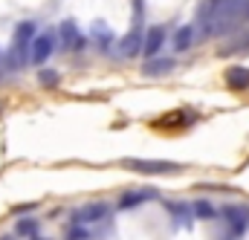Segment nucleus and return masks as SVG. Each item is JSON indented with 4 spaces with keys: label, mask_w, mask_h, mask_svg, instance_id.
<instances>
[{
    "label": "nucleus",
    "mask_w": 249,
    "mask_h": 240,
    "mask_svg": "<svg viewBox=\"0 0 249 240\" xmlns=\"http://www.w3.org/2000/svg\"><path fill=\"white\" fill-rule=\"evenodd\" d=\"M35 35H38V29H35V23H32V20H23V23H18V26H15L12 50H9V58H6V61H9V69H18V67H23V64H26Z\"/></svg>",
    "instance_id": "f257e3e1"
},
{
    "label": "nucleus",
    "mask_w": 249,
    "mask_h": 240,
    "mask_svg": "<svg viewBox=\"0 0 249 240\" xmlns=\"http://www.w3.org/2000/svg\"><path fill=\"white\" fill-rule=\"evenodd\" d=\"M223 217V235L217 240H241L249 229V211L244 206H223L220 208Z\"/></svg>",
    "instance_id": "f03ea898"
},
{
    "label": "nucleus",
    "mask_w": 249,
    "mask_h": 240,
    "mask_svg": "<svg viewBox=\"0 0 249 240\" xmlns=\"http://www.w3.org/2000/svg\"><path fill=\"white\" fill-rule=\"evenodd\" d=\"M122 168L145 174V177H162V174H180L183 165L165 162V159H122Z\"/></svg>",
    "instance_id": "7ed1b4c3"
},
{
    "label": "nucleus",
    "mask_w": 249,
    "mask_h": 240,
    "mask_svg": "<svg viewBox=\"0 0 249 240\" xmlns=\"http://www.w3.org/2000/svg\"><path fill=\"white\" fill-rule=\"evenodd\" d=\"M55 44H58V32H38L32 41V50H29V64L44 67L50 55L55 52Z\"/></svg>",
    "instance_id": "20e7f679"
},
{
    "label": "nucleus",
    "mask_w": 249,
    "mask_h": 240,
    "mask_svg": "<svg viewBox=\"0 0 249 240\" xmlns=\"http://www.w3.org/2000/svg\"><path fill=\"white\" fill-rule=\"evenodd\" d=\"M113 211V206L110 203H102V200H96V203H87V206H81L75 214H72V223H78V226H93V223H102L107 214Z\"/></svg>",
    "instance_id": "39448f33"
},
{
    "label": "nucleus",
    "mask_w": 249,
    "mask_h": 240,
    "mask_svg": "<svg viewBox=\"0 0 249 240\" xmlns=\"http://www.w3.org/2000/svg\"><path fill=\"white\" fill-rule=\"evenodd\" d=\"M151 200H160V191L157 188H130V191H124L122 197H119L116 208L119 211H130V208H139V206H145Z\"/></svg>",
    "instance_id": "423d86ee"
},
{
    "label": "nucleus",
    "mask_w": 249,
    "mask_h": 240,
    "mask_svg": "<svg viewBox=\"0 0 249 240\" xmlns=\"http://www.w3.org/2000/svg\"><path fill=\"white\" fill-rule=\"evenodd\" d=\"M142 47H145V32H142L139 23H133L130 32L124 38H119V55L122 58H136L142 52Z\"/></svg>",
    "instance_id": "0eeeda50"
},
{
    "label": "nucleus",
    "mask_w": 249,
    "mask_h": 240,
    "mask_svg": "<svg viewBox=\"0 0 249 240\" xmlns=\"http://www.w3.org/2000/svg\"><path fill=\"white\" fill-rule=\"evenodd\" d=\"M58 44H61L64 50H84L87 47V38L78 32V26H75V20H64L61 26H58Z\"/></svg>",
    "instance_id": "6e6552de"
},
{
    "label": "nucleus",
    "mask_w": 249,
    "mask_h": 240,
    "mask_svg": "<svg viewBox=\"0 0 249 240\" xmlns=\"http://www.w3.org/2000/svg\"><path fill=\"white\" fill-rule=\"evenodd\" d=\"M165 208H168V214H171L174 229H191V223H194V208H191L188 203H174V200H168Z\"/></svg>",
    "instance_id": "1a4fd4ad"
},
{
    "label": "nucleus",
    "mask_w": 249,
    "mask_h": 240,
    "mask_svg": "<svg viewBox=\"0 0 249 240\" xmlns=\"http://www.w3.org/2000/svg\"><path fill=\"white\" fill-rule=\"evenodd\" d=\"M223 81H226V87L235 90V93L249 90V67H244V64H232V67L223 72Z\"/></svg>",
    "instance_id": "9d476101"
},
{
    "label": "nucleus",
    "mask_w": 249,
    "mask_h": 240,
    "mask_svg": "<svg viewBox=\"0 0 249 240\" xmlns=\"http://www.w3.org/2000/svg\"><path fill=\"white\" fill-rule=\"evenodd\" d=\"M177 69V61L174 58H148L142 64V75H151V78H160V75H168Z\"/></svg>",
    "instance_id": "9b49d317"
},
{
    "label": "nucleus",
    "mask_w": 249,
    "mask_h": 240,
    "mask_svg": "<svg viewBox=\"0 0 249 240\" xmlns=\"http://www.w3.org/2000/svg\"><path fill=\"white\" fill-rule=\"evenodd\" d=\"M165 35H168V32H165V26H151V29L145 32V47H142V52H145L148 58H154V55L162 50V44L168 41Z\"/></svg>",
    "instance_id": "f8f14e48"
},
{
    "label": "nucleus",
    "mask_w": 249,
    "mask_h": 240,
    "mask_svg": "<svg viewBox=\"0 0 249 240\" xmlns=\"http://www.w3.org/2000/svg\"><path fill=\"white\" fill-rule=\"evenodd\" d=\"M194 121H197V110H188V107H183V110L168 113V116L160 121V124H162V127H177V130H186V127H191Z\"/></svg>",
    "instance_id": "ddd939ff"
},
{
    "label": "nucleus",
    "mask_w": 249,
    "mask_h": 240,
    "mask_svg": "<svg viewBox=\"0 0 249 240\" xmlns=\"http://www.w3.org/2000/svg\"><path fill=\"white\" fill-rule=\"evenodd\" d=\"M194 38H197V26H180L177 32H174V50L177 52H186V50H191V44H194Z\"/></svg>",
    "instance_id": "4468645a"
},
{
    "label": "nucleus",
    "mask_w": 249,
    "mask_h": 240,
    "mask_svg": "<svg viewBox=\"0 0 249 240\" xmlns=\"http://www.w3.org/2000/svg\"><path fill=\"white\" fill-rule=\"evenodd\" d=\"M238 52H249V32L238 35V38L229 41L226 47H220V55H223V58H226V55H238Z\"/></svg>",
    "instance_id": "2eb2a0df"
},
{
    "label": "nucleus",
    "mask_w": 249,
    "mask_h": 240,
    "mask_svg": "<svg viewBox=\"0 0 249 240\" xmlns=\"http://www.w3.org/2000/svg\"><path fill=\"white\" fill-rule=\"evenodd\" d=\"M191 208H194V217H200V220H214V217L220 214L209 200H194V206H191Z\"/></svg>",
    "instance_id": "dca6fc26"
},
{
    "label": "nucleus",
    "mask_w": 249,
    "mask_h": 240,
    "mask_svg": "<svg viewBox=\"0 0 249 240\" xmlns=\"http://www.w3.org/2000/svg\"><path fill=\"white\" fill-rule=\"evenodd\" d=\"M35 232H38V220L35 217H20L15 223V235L18 238H35Z\"/></svg>",
    "instance_id": "f3484780"
},
{
    "label": "nucleus",
    "mask_w": 249,
    "mask_h": 240,
    "mask_svg": "<svg viewBox=\"0 0 249 240\" xmlns=\"http://www.w3.org/2000/svg\"><path fill=\"white\" fill-rule=\"evenodd\" d=\"M110 38H113V32H110V29H105L102 23H96V26H93V41H96V47H99V50H107V47H110Z\"/></svg>",
    "instance_id": "a211bd4d"
},
{
    "label": "nucleus",
    "mask_w": 249,
    "mask_h": 240,
    "mask_svg": "<svg viewBox=\"0 0 249 240\" xmlns=\"http://www.w3.org/2000/svg\"><path fill=\"white\" fill-rule=\"evenodd\" d=\"M58 81H61V75H58L55 69L41 67V72H38V84H41V87H58Z\"/></svg>",
    "instance_id": "6ab92c4d"
},
{
    "label": "nucleus",
    "mask_w": 249,
    "mask_h": 240,
    "mask_svg": "<svg viewBox=\"0 0 249 240\" xmlns=\"http://www.w3.org/2000/svg\"><path fill=\"white\" fill-rule=\"evenodd\" d=\"M67 240H90L93 238V232L90 229H84V226H78V223H70V229H67Z\"/></svg>",
    "instance_id": "aec40b11"
},
{
    "label": "nucleus",
    "mask_w": 249,
    "mask_h": 240,
    "mask_svg": "<svg viewBox=\"0 0 249 240\" xmlns=\"http://www.w3.org/2000/svg\"><path fill=\"white\" fill-rule=\"evenodd\" d=\"M0 240H15V238H12V235H3V238H0Z\"/></svg>",
    "instance_id": "412c9836"
},
{
    "label": "nucleus",
    "mask_w": 249,
    "mask_h": 240,
    "mask_svg": "<svg viewBox=\"0 0 249 240\" xmlns=\"http://www.w3.org/2000/svg\"><path fill=\"white\" fill-rule=\"evenodd\" d=\"M32 240H50V238H32Z\"/></svg>",
    "instance_id": "4be33fe9"
},
{
    "label": "nucleus",
    "mask_w": 249,
    "mask_h": 240,
    "mask_svg": "<svg viewBox=\"0 0 249 240\" xmlns=\"http://www.w3.org/2000/svg\"><path fill=\"white\" fill-rule=\"evenodd\" d=\"M0 61H3V52H0Z\"/></svg>",
    "instance_id": "5701e85b"
}]
</instances>
